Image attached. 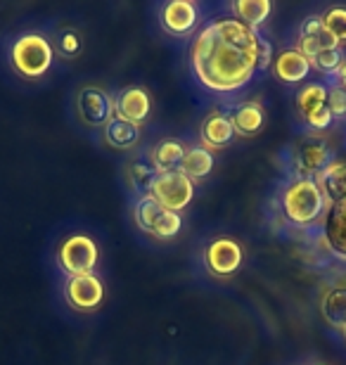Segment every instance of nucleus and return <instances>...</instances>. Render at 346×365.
Listing matches in <instances>:
<instances>
[{"label": "nucleus", "mask_w": 346, "mask_h": 365, "mask_svg": "<svg viewBox=\"0 0 346 365\" xmlns=\"http://www.w3.org/2000/svg\"><path fill=\"white\" fill-rule=\"evenodd\" d=\"M55 62V48L46 34L29 31L12 41L10 46V67L26 81L43 78Z\"/></svg>", "instance_id": "3"}, {"label": "nucleus", "mask_w": 346, "mask_h": 365, "mask_svg": "<svg viewBox=\"0 0 346 365\" xmlns=\"http://www.w3.org/2000/svg\"><path fill=\"white\" fill-rule=\"evenodd\" d=\"M154 176H157V171H154L147 162H136V164L128 166V178L143 195H147V190H150Z\"/></svg>", "instance_id": "27"}, {"label": "nucleus", "mask_w": 346, "mask_h": 365, "mask_svg": "<svg viewBox=\"0 0 346 365\" xmlns=\"http://www.w3.org/2000/svg\"><path fill=\"white\" fill-rule=\"evenodd\" d=\"M62 294H64V302L69 304V309L91 313V311H98L102 302H105V284H102V280L95 273L67 277V284H64Z\"/></svg>", "instance_id": "10"}, {"label": "nucleus", "mask_w": 346, "mask_h": 365, "mask_svg": "<svg viewBox=\"0 0 346 365\" xmlns=\"http://www.w3.org/2000/svg\"><path fill=\"white\" fill-rule=\"evenodd\" d=\"M133 218L140 230L157 240H171L178 235L183 228V216L175 214V211L164 209L159 202H154L150 195H140L136 200Z\"/></svg>", "instance_id": "5"}, {"label": "nucleus", "mask_w": 346, "mask_h": 365, "mask_svg": "<svg viewBox=\"0 0 346 365\" xmlns=\"http://www.w3.org/2000/svg\"><path fill=\"white\" fill-rule=\"evenodd\" d=\"M327 109L330 114L337 119H346V88L337 83H330L327 86Z\"/></svg>", "instance_id": "28"}, {"label": "nucleus", "mask_w": 346, "mask_h": 365, "mask_svg": "<svg viewBox=\"0 0 346 365\" xmlns=\"http://www.w3.org/2000/svg\"><path fill=\"white\" fill-rule=\"evenodd\" d=\"M233 17L249 26L252 31H259L261 24H266L270 12H273V3L270 0H235L230 3Z\"/></svg>", "instance_id": "21"}, {"label": "nucleus", "mask_w": 346, "mask_h": 365, "mask_svg": "<svg viewBox=\"0 0 346 365\" xmlns=\"http://www.w3.org/2000/svg\"><path fill=\"white\" fill-rule=\"evenodd\" d=\"M147 195H150L154 202H159L164 209L180 214V211L188 209L195 200V182L188 176H183L180 171L157 173L150 190H147Z\"/></svg>", "instance_id": "6"}, {"label": "nucleus", "mask_w": 346, "mask_h": 365, "mask_svg": "<svg viewBox=\"0 0 346 365\" xmlns=\"http://www.w3.org/2000/svg\"><path fill=\"white\" fill-rule=\"evenodd\" d=\"M344 50L342 48H330V50H322L315 57H311V69L320 71L325 76H335V71L340 69V64L344 62Z\"/></svg>", "instance_id": "26"}, {"label": "nucleus", "mask_w": 346, "mask_h": 365, "mask_svg": "<svg viewBox=\"0 0 346 365\" xmlns=\"http://www.w3.org/2000/svg\"><path fill=\"white\" fill-rule=\"evenodd\" d=\"M159 24L171 36H188L200 24V10L190 0H168L159 7Z\"/></svg>", "instance_id": "12"}, {"label": "nucleus", "mask_w": 346, "mask_h": 365, "mask_svg": "<svg viewBox=\"0 0 346 365\" xmlns=\"http://www.w3.org/2000/svg\"><path fill=\"white\" fill-rule=\"evenodd\" d=\"M114 102H116V114L121 119H126L131 123H145L147 116L152 112V100H150V93L140 86H128L114 95Z\"/></svg>", "instance_id": "14"}, {"label": "nucleus", "mask_w": 346, "mask_h": 365, "mask_svg": "<svg viewBox=\"0 0 346 365\" xmlns=\"http://www.w3.org/2000/svg\"><path fill=\"white\" fill-rule=\"evenodd\" d=\"M60 50H62L64 55H69V57L76 55L78 50H81V38L73 31H67V34L62 36V41H60Z\"/></svg>", "instance_id": "31"}, {"label": "nucleus", "mask_w": 346, "mask_h": 365, "mask_svg": "<svg viewBox=\"0 0 346 365\" xmlns=\"http://www.w3.org/2000/svg\"><path fill=\"white\" fill-rule=\"evenodd\" d=\"M242 261H245V252L233 237H216L204 250V266L213 277H220V280L238 273Z\"/></svg>", "instance_id": "8"}, {"label": "nucleus", "mask_w": 346, "mask_h": 365, "mask_svg": "<svg viewBox=\"0 0 346 365\" xmlns=\"http://www.w3.org/2000/svg\"><path fill=\"white\" fill-rule=\"evenodd\" d=\"M100 264V247L86 232H73L57 250V266L67 277L93 275Z\"/></svg>", "instance_id": "4"}, {"label": "nucleus", "mask_w": 346, "mask_h": 365, "mask_svg": "<svg viewBox=\"0 0 346 365\" xmlns=\"http://www.w3.org/2000/svg\"><path fill=\"white\" fill-rule=\"evenodd\" d=\"M320 21H322V26H325V31L332 36L340 46H344L346 43V7L344 5L327 7V10L320 14Z\"/></svg>", "instance_id": "25"}, {"label": "nucleus", "mask_w": 346, "mask_h": 365, "mask_svg": "<svg viewBox=\"0 0 346 365\" xmlns=\"http://www.w3.org/2000/svg\"><path fill=\"white\" fill-rule=\"evenodd\" d=\"M200 138H202V148H207L209 152L228 148L235 140V128L230 116L225 112H209L200 126Z\"/></svg>", "instance_id": "16"}, {"label": "nucleus", "mask_w": 346, "mask_h": 365, "mask_svg": "<svg viewBox=\"0 0 346 365\" xmlns=\"http://www.w3.org/2000/svg\"><path fill=\"white\" fill-rule=\"evenodd\" d=\"M294 107L301 119H308L313 112L327 107V86L320 81H308L306 86H301L297 98H294Z\"/></svg>", "instance_id": "23"}, {"label": "nucleus", "mask_w": 346, "mask_h": 365, "mask_svg": "<svg viewBox=\"0 0 346 365\" xmlns=\"http://www.w3.org/2000/svg\"><path fill=\"white\" fill-rule=\"evenodd\" d=\"M335 162V152L318 135H306L294 152V176L315 178Z\"/></svg>", "instance_id": "7"}, {"label": "nucleus", "mask_w": 346, "mask_h": 365, "mask_svg": "<svg viewBox=\"0 0 346 365\" xmlns=\"http://www.w3.org/2000/svg\"><path fill=\"white\" fill-rule=\"evenodd\" d=\"M228 116H230V121H233L235 135H240V138L256 135L263 128V123H266V112H263V105L259 100L240 102L238 107H233L230 112H228Z\"/></svg>", "instance_id": "17"}, {"label": "nucleus", "mask_w": 346, "mask_h": 365, "mask_svg": "<svg viewBox=\"0 0 346 365\" xmlns=\"http://www.w3.org/2000/svg\"><path fill=\"white\" fill-rule=\"evenodd\" d=\"M270 71L278 81L283 83H301L306 81V76L311 74V62L308 57H304L299 53L297 48H287V50H280L275 55L273 64H270Z\"/></svg>", "instance_id": "15"}, {"label": "nucleus", "mask_w": 346, "mask_h": 365, "mask_svg": "<svg viewBox=\"0 0 346 365\" xmlns=\"http://www.w3.org/2000/svg\"><path fill=\"white\" fill-rule=\"evenodd\" d=\"M342 334H344V341H346V327H344V330H342Z\"/></svg>", "instance_id": "33"}, {"label": "nucleus", "mask_w": 346, "mask_h": 365, "mask_svg": "<svg viewBox=\"0 0 346 365\" xmlns=\"http://www.w3.org/2000/svg\"><path fill=\"white\" fill-rule=\"evenodd\" d=\"M322 195L327 197V202L335 200H346V164L332 162L325 171L315 176Z\"/></svg>", "instance_id": "24"}, {"label": "nucleus", "mask_w": 346, "mask_h": 365, "mask_svg": "<svg viewBox=\"0 0 346 365\" xmlns=\"http://www.w3.org/2000/svg\"><path fill=\"white\" fill-rule=\"evenodd\" d=\"M294 48L304 57H308V62H311V57L322 53V50L342 48V46L325 31V26H322V21H320V14H311V17H306L301 21V26L297 31V46Z\"/></svg>", "instance_id": "13"}, {"label": "nucleus", "mask_w": 346, "mask_h": 365, "mask_svg": "<svg viewBox=\"0 0 346 365\" xmlns=\"http://www.w3.org/2000/svg\"><path fill=\"white\" fill-rule=\"evenodd\" d=\"M320 242L322 247L346 264V200H335L327 204L320 223Z\"/></svg>", "instance_id": "9"}, {"label": "nucleus", "mask_w": 346, "mask_h": 365, "mask_svg": "<svg viewBox=\"0 0 346 365\" xmlns=\"http://www.w3.org/2000/svg\"><path fill=\"white\" fill-rule=\"evenodd\" d=\"M304 123L308 126V130L311 133H318V130H325V128H330L335 123V116L330 114V109L327 107H322V109H318V112H313L308 119H304Z\"/></svg>", "instance_id": "29"}, {"label": "nucleus", "mask_w": 346, "mask_h": 365, "mask_svg": "<svg viewBox=\"0 0 346 365\" xmlns=\"http://www.w3.org/2000/svg\"><path fill=\"white\" fill-rule=\"evenodd\" d=\"M327 197L315 178H290L280 190V211L283 218L294 228H313L320 223L327 209Z\"/></svg>", "instance_id": "2"}, {"label": "nucleus", "mask_w": 346, "mask_h": 365, "mask_svg": "<svg viewBox=\"0 0 346 365\" xmlns=\"http://www.w3.org/2000/svg\"><path fill=\"white\" fill-rule=\"evenodd\" d=\"M76 112L86 126H105L109 119L116 116L114 95H109L105 88H98V86H86L76 98Z\"/></svg>", "instance_id": "11"}, {"label": "nucleus", "mask_w": 346, "mask_h": 365, "mask_svg": "<svg viewBox=\"0 0 346 365\" xmlns=\"http://www.w3.org/2000/svg\"><path fill=\"white\" fill-rule=\"evenodd\" d=\"M213 164H216V159H213V155L207 148H185V155L180 159L178 171L193 182H197L209 176L213 171Z\"/></svg>", "instance_id": "22"}, {"label": "nucleus", "mask_w": 346, "mask_h": 365, "mask_svg": "<svg viewBox=\"0 0 346 365\" xmlns=\"http://www.w3.org/2000/svg\"><path fill=\"white\" fill-rule=\"evenodd\" d=\"M320 316L322 320L335 327V330H344L346 327V284H332L322 292L320 297Z\"/></svg>", "instance_id": "19"}, {"label": "nucleus", "mask_w": 346, "mask_h": 365, "mask_svg": "<svg viewBox=\"0 0 346 365\" xmlns=\"http://www.w3.org/2000/svg\"><path fill=\"white\" fill-rule=\"evenodd\" d=\"M313 365H327V363H313Z\"/></svg>", "instance_id": "34"}, {"label": "nucleus", "mask_w": 346, "mask_h": 365, "mask_svg": "<svg viewBox=\"0 0 346 365\" xmlns=\"http://www.w3.org/2000/svg\"><path fill=\"white\" fill-rule=\"evenodd\" d=\"M332 83H337V86H342V88H346V57H344V62L340 64V69L335 71Z\"/></svg>", "instance_id": "32"}, {"label": "nucleus", "mask_w": 346, "mask_h": 365, "mask_svg": "<svg viewBox=\"0 0 346 365\" xmlns=\"http://www.w3.org/2000/svg\"><path fill=\"white\" fill-rule=\"evenodd\" d=\"M275 55H273V46H270V41L266 38L263 34H259V71H268L270 64H273Z\"/></svg>", "instance_id": "30"}, {"label": "nucleus", "mask_w": 346, "mask_h": 365, "mask_svg": "<svg viewBox=\"0 0 346 365\" xmlns=\"http://www.w3.org/2000/svg\"><path fill=\"white\" fill-rule=\"evenodd\" d=\"M102 138H105V143L114 150H131V148H136L140 140V126L121 119V116L116 114L114 119H109L105 126H102Z\"/></svg>", "instance_id": "20"}, {"label": "nucleus", "mask_w": 346, "mask_h": 365, "mask_svg": "<svg viewBox=\"0 0 346 365\" xmlns=\"http://www.w3.org/2000/svg\"><path fill=\"white\" fill-rule=\"evenodd\" d=\"M259 34L235 17L204 24L190 46V69L197 83L218 95L249 86L259 71Z\"/></svg>", "instance_id": "1"}, {"label": "nucleus", "mask_w": 346, "mask_h": 365, "mask_svg": "<svg viewBox=\"0 0 346 365\" xmlns=\"http://www.w3.org/2000/svg\"><path fill=\"white\" fill-rule=\"evenodd\" d=\"M185 155V145L173 138H164L159 140L147 155V164L152 166L157 173H168V171H178L180 159Z\"/></svg>", "instance_id": "18"}]
</instances>
